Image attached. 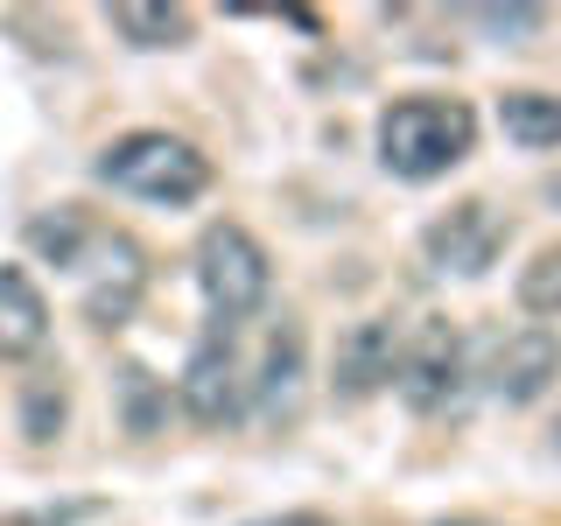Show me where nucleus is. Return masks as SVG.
<instances>
[{
    "label": "nucleus",
    "mask_w": 561,
    "mask_h": 526,
    "mask_svg": "<svg viewBox=\"0 0 561 526\" xmlns=\"http://www.w3.org/2000/svg\"><path fill=\"white\" fill-rule=\"evenodd\" d=\"M519 302L534 309V316H561V245L534 253V267L519 274Z\"/></svg>",
    "instance_id": "13"
},
{
    "label": "nucleus",
    "mask_w": 561,
    "mask_h": 526,
    "mask_svg": "<svg viewBox=\"0 0 561 526\" xmlns=\"http://www.w3.org/2000/svg\"><path fill=\"white\" fill-rule=\"evenodd\" d=\"M260 414L267 421H295L302 414V330L280 323L260 358Z\"/></svg>",
    "instance_id": "10"
},
{
    "label": "nucleus",
    "mask_w": 561,
    "mask_h": 526,
    "mask_svg": "<svg viewBox=\"0 0 561 526\" xmlns=\"http://www.w3.org/2000/svg\"><path fill=\"white\" fill-rule=\"evenodd\" d=\"M113 28L140 49H175L190 43V14L183 8H113Z\"/></svg>",
    "instance_id": "12"
},
{
    "label": "nucleus",
    "mask_w": 561,
    "mask_h": 526,
    "mask_svg": "<svg viewBox=\"0 0 561 526\" xmlns=\"http://www.w3.org/2000/svg\"><path fill=\"white\" fill-rule=\"evenodd\" d=\"M183 408H190V421H204V428L239 421L245 386H239V358H232V330H218L210 344L190 351V365H183Z\"/></svg>",
    "instance_id": "4"
},
{
    "label": "nucleus",
    "mask_w": 561,
    "mask_h": 526,
    "mask_svg": "<svg viewBox=\"0 0 561 526\" xmlns=\"http://www.w3.org/2000/svg\"><path fill=\"white\" fill-rule=\"evenodd\" d=\"M478 22H484L491 35H534L548 14H540V8H478Z\"/></svg>",
    "instance_id": "16"
},
{
    "label": "nucleus",
    "mask_w": 561,
    "mask_h": 526,
    "mask_svg": "<svg viewBox=\"0 0 561 526\" xmlns=\"http://www.w3.org/2000/svg\"><path fill=\"white\" fill-rule=\"evenodd\" d=\"M470 140H478V113H470L463 99L414 92V99H393L379 113V162L393 175H408V183L449 175L470 155Z\"/></svg>",
    "instance_id": "1"
},
{
    "label": "nucleus",
    "mask_w": 561,
    "mask_h": 526,
    "mask_svg": "<svg viewBox=\"0 0 561 526\" xmlns=\"http://www.w3.org/2000/svg\"><path fill=\"white\" fill-rule=\"evenodd\" d=\"M49 344V302L22 267H0V358H35Z\"/></svg>",
    "instance_id": "9"
},
{
    "label": "nucleus",
    "mask_w": 561,
    "mask_h": 526,
    "mask_svg": "<svg viewBox=\"0 0 561 526\" xmlns=\"http://www.w3.org/2000/svg\"><path fill=\"white\" fill-rule=\"evenodd\" d=\"M499 245H505V225L491 204H456L449 218L428 225V260L443 274H484L499 260Z\"/></svg>",
    "instance_id": "5"
},
{
    "label": "nucleus",
    "mask_w": 561,
    "mask_h": 526,
    "mask_svg": "<svg viewBox=\"0 0 561 526\" xmlns=\"http://www.w3.org/2000/svg\"><path fill=\"white\" fill-rule=\"evenodd\" d=\"M456 373H463V344H456V330L449 323H428L414 338V351L400 358V393H408V408L421 414H435V408H449L456 400Z\"/></svg>",
    "instance_id": "7"
},
{
    "label": "nucleus",
    "mask_w": 561,
    "mask_h": 526,
    "mask_svg": "<svg viewBox=\"0 0 561 526\" xmlns=\"http://www.w3.org/2000/svg\"><path fill=\"white\" fill-rule=\"evenodd\" d=\"M554 443H561V421H554Z\"/></svg>",
    "instance_id": "19"
},
{
    "label": "nucleus",
    "mask_w": 561,
    "mask_h": 526,
    "mask_svg": "<svg viewBox=\"0 0 561 526\" xmlns=\"http://www.w3.org/2000/svg\"><path fill=\"white\" fill-rule=\"evenodd\" d=\"M119 386H127V421H134V435H148V428H154V414H148V408H154V386H148V373L134 365Z\"/></svg>",
    "instance_id": "17"
},
{
    "label": "nucleus",
    "mask_w": 561,
    "mask_h": 526,
    "mask_svg": "<svg viewBox=\"0 0 561 526\" xmlns=\"http://www.w3.org/2000/svg\"><path fill=\"white\" fill-rule=\"evenodd\" d=\"M99 183L148 197V204H197L210 190V162L175 134H127L99 155Z\"/></svg>",
    "instance_id": "2"
},
{
    "label": "nucleus",
    "mask_w": 561,
    "mask_h": 526,
    "mask_svg": "<svg viewBox=\"0 0 561 526\" xmlns=\"http://www.w3.org/2000/svg\"><path fill=\"white\" fill-rule=\"evenodd\" d=\"M57 421H64V386L57 379H28V408H22L28 443H49V435H57Z\"/></svg>",
    "instance_id": "15"
},
{
    "label": "nucleus",
    "mask_w": 561,
    "mask_h": 526,
    "mask_svg": "<svg viewBox=\"0 0 561 526\" xmlns=\"http://www.w3.org/2000/svg\"><path fill=\"white\" fill-rule=\"evenodd\" d=\"M561 373V338L554 330H513L499 351H491V393L513 400V408H526V400H540Z\"/></svg>",
    "instance_id": "6"
},
{
    "label": "nucleus",
    "mask_w": 561,
    "mask_h": 526,
    "mask_svg": "<svg viewBox=\"0 0 561 526\" xmlns=\"http://www.w3.org/2000/svg\"><path fill=\"white\" fill-rule=\"evenodd\" d=\"M499 127L519 148H561V99L548 92H505L499 99Z\"/></svg>",
    "instance_id": "11"
},
{
    "label": "nucleus",
    "mask_w": 561,
    "mask_h": 526,
    "mask_svg": "<svg viewBox=\"0 0 561 526\" xmlns=\"http://www.w3.org/2000/svg\"><path fill=\"white\" fill-rule=\"evenodd\" d=\"M197 288H204L210 316H218V330H232L239 316H253L267 302V253H260V239L245 225L218 218L197 239Z\"/></svg>",
    "instance_id": "3"
},
{
    "label": "nucleus",
    "mask_w": 561,
    "mask_h": 526,
    "mask_svg": "<svg viewBox=\"0 0 561 526\" xmlns=\"http://www.w3.org/2000/svg\"><path fill=\"white\" fill-rule=\"evenodd\" d=\"M78 519H92V505H49V513H28L14 526H78Z\"/></svg>",
    "instance_id": "18"
},
{
    "label": "nucleus",
    "mask_w": 561,
    "mask_h": 526,
    "mask_svg": "<svg viewBox=\"0 0 561 526\" xmlns=\"http://www.w3.org/2000/svg\"><path fill=\"white\" fill-rule=\"evenodd\" d=\"M400 373V344H393V323H351L344 330V344H337V393L344 400H365V393H379L386 379Z\"/></svg>",
    "instance_id": "8"
},
{
    "label": "nucleus",
    "mask_w": 561,
    "mask_h": 526,
    "mask_svg": "<svg viewBox=\"0 0 561 526\" xmlns=\"http://www.w3.org/2000/svg\"><path fill=\"white\" fill-rule=\"evenodd\" d=\"M28 239H35V253H49L57 267H78L84 218H78V210H57V218H35V225H28Z\"/></svg>",
    "instance_id": "14"
}]
</instances>
